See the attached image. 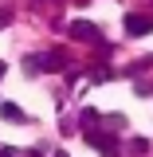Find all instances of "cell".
I'll use <instances>...</instances> for the list:
<instances>
[{
	"label": "cell",
	"mask_w": 153,
	"mask_h": 157,
	"mask_svg": "<svg viewBox=\"0 0 153 157\" xmlns=\"http://www.w3.org/2000/svg\"><path fill=\"white\" fill-rule=\"evenodd\" d=\"M86 141H90L102 157H118V137L110 134V130H106V134H102V130H86Z\"/></svg>",
	"instance_id": "cell-1"
},
{
	"label": "cell",
	"mask_w": 153,
	"mask_h": 157,
	"mask_svg": "<svg viewBox=\"0 0 153 157\" xmlns=\"http://www.w3.org/2000/svg\"><path fill=\"white\" fill-rule=\"evenodd\" d=\"M39 67L43 71H67V55L63 51H43L39 55Z\"/></svg>",
	"instance_id": "cell-2"
},
{
	"label": "cell",
	"mask_w": 153,
	"mask_h": 157,
	"mask_svg": "<svg viewBox=\"0 0 153 157\" xmlns=\"http://www.w3.org/2000/svg\"><path fill=\"white\" fill-rule=\"evenodd\" d=\"M71 36L82 39V43H90V39H98V28L90 24V20H75V24H71Z\"/></svg>",
	"instance_id": "cell-3"
},
{
	"label": "cell",
	"mask_w": 153,
	"mask_h": 157,
	"mask_svg": "<svg viewBox=\"0 0 153 157\" xmlns=\"http://www.w3.org/2000/svg\"><path fill=\"white\" fill-rule=\"evenodd\" d=\"M98 122H102V114H98L94 106H86V110L78 114V126H82V134H86V130H98Z\"/></svg>",
	"instance_id": "cell-4"
},
{
	"label": "cell",
	"mask_w": 153,
	"mask_h": 157,
	"mask_svg": "<svg viewBox=\"0 0 153 157\" xmlns=\"http://www.w3.org/2000/svg\"><path fill=\"white\" fill-rule=\"evenodd\" d=\"M0 114L8 118V122H24V110H20L16 102H0Z\"/></svg>",
	"instance_id": "cell-5"
},
{
	"label": "cell",
	"mask_w": 153,
	"mask_h": 157,
	"mask_svg": "<svg viewBox=\"0 0 153 157\" xmlns=\"http://www.w3.org/2000/svg\"><path fill=\"white\" fill-rule=\"evenodd\" d=\"M90 78H94V82H106V78H114V71H110V67H94Z\"/></svg>",
	"instance_id": "cell-6"
},
{
	"label": "cell",
	"mask_w": 153,
	"mask_h": 157,
	"mask_svg": "<svg viewBox=\"0 0 153 157\" xmlns=\"http://www.w3.org/2000/svg\"><path fill=\"white\" fill-rule=\"evenodd\" d=\"M130 149L141 157V153H149V141H145V137H134V141H130Z\"/></svg>",
	"instance_id": "cell-7"
},
{
	"label": "cell",
	"mask_w": 153,
	"mask_h": 157,
	"mask_svg": "<svg viewBox=\"0 0 153 157\" xmlns=\"http://www.w3.org/2000/svg\"><path fill=\"white\" fill-rule=\"evenodd\" d=\"M0 157H16V149H8V145H4V149H0Z\"/></svg>",
	"instance_id": "cell-8"
},
{
	"label": "cell",
	"mask_w": 153,
	"mask_h": 157,
	"mask_svg": "<svg viewBox=\"0 0 153 157\" xmlns=\"http://www.w3.org/2000/svg\"><path fill=\"white\" fill-rule=\"evenodd\" d=\"M4 71H8V67H4V59H0V78H4Z\"/></svg>",
	"instance_id": "cell-9"
},
{
	"label": "cell",
	"mask_w": 153,
	"mask_h": 157,
	"mask_svg": "<svg viewBox=\"0 0 153 157\" xmlns=\"http://www.w3.org/2000/svg\"><path fill=\"white\" fill-rule=\"evenodd\" d=\"M55 157H67V153H63V149H59V153H55Z\"/></svg>",
	"instance_id": "cell-10"
}]
</instances>
